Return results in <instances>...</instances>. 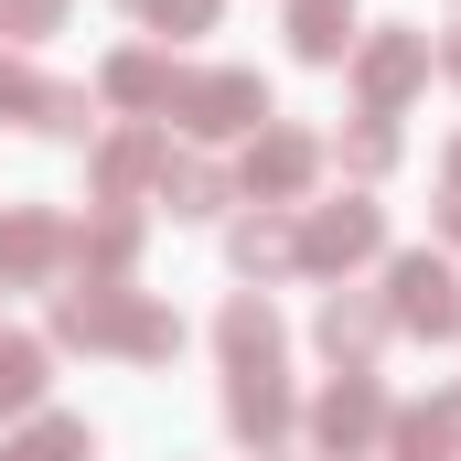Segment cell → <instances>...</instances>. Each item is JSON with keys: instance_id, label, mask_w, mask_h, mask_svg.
Segmentation results:
<instances>
[{"instance_id": "2e32d148", "label": "cell", "mask_w": 461, "mask_h": 461, "mask_svg": "<svg viewBox=\"0 0 461 461\" xmlns=\"http://www.w3.org/2000/svg\"><path fill=\"white\" fill-rule=\"evenodd\" d=\"M161 204H172V215H215V204H226V172H215V161H161Z\"/></svg>"}, {"instance_id": "9c48e42d", "label": "cell", "mask_w": 461, "mask_h": 461, "mask_svg": "<svg viewBox=\"0 0 461 461\" xmlns=\"http://www.w3.org/2000/svg\"><path fill=\"white\" fill-rule=\"evenodd\" d=\"M161 161H172V150H161V129H118L108 150H97V194H108V204H129Z\"/></svg>"}, {"instance_id": "8992f818", "label": "cell", "mask_w": 461, "mask_h": 461, "mask_svg": "<svg viewBox=\"0 0 461 461\" xmlns=\"http://www.w3.org/2000/svg\"><path fill=\"white\" fill-rule=\"evenodd\" d=\"M419 76H429V43H419V32H386V43H365V65H354V86H365V108H375V118L397 108Z\"/></svg>"}, {"instance_id": "5bb4252c", "label": "cell", "mask_w": 461, "mask_h": 461, "mask_svg": "<svg viewBox=\"0 0 461 461\" xmlns=\"http://www.w3.org/2000/svg\"><path fill=\"white\" fill-rule=\"evenodd\" d=\"M290 43H301L312 65H333L354 43V0H290Z\"/></svg>"}, {"instance_id": "30bf717a", "label": "cell", "mask_w": 461, "mask_h": 461, "mask_svg": "<svg viewBox=\"0 0 461 461\" xmlns=\"http://www.w3.org/2000/svg\"><path fill=\"white\" fill-rule=\"evenodd\" d=\"M65 258V226L54 215H0V279H43Z\"/></svg>"}, {"instance_id": "484cf974", "label": "cell", "mask_w": 461, "mask_h": 461, "mask_svg": "<svg viewBox=\"0 0 461 461\" xmlns=\"http://www.w3.org/2000/svg\"><path fill=\"white\" fill-rule=\"evenodd\" d=\"M451 183H461V140H451Z\"/></svg>"}, {"instance_id": "5b68a950", "label": "cell", "mask_w": 461, "mask_h": 461, "mask_svg": "<svg viewBox=\"0 0 461 461\" xmlns=\"http://www.w3.org/2000/svg\"><path fill=\"white\" fill-rule=\"evenodd\" d=\"M375 204H322L312 226H301V268H354V258H375Z\"/></svg>"}, {"instance_id": "603a6c76", "label": "cell", "mask_w": 461, "mask_h": 461, "mask_svg": "<svg viewBox=\"0 0 461 461\" xmlns=\"http://www.w3.org/2000/svg\"><path fill=\"white\" fill-rule=\"evenodd\" d=\"M65 0H0V32H54Z\"/></svg>"}, {"instance_id": "e0dca14e", "label": "cell", "mask_w": 461, "mask_h": 461, "mask_svg": "<svg viewBox=\"0 0 461 461\" xmlns=\"http://www.w3.org/2000/svg\"><path fill=\"white\" fill-rule=\"evenodd\" d=\"M108 97H118V108H172V65H161V54H118V65H108Z\"/></svg>"}, {"instance_id": "6da1fadb", "label": "cell", "mask_w": 461, "mask_h": 461, "mask_svg": "<svg viewBox=\"0 0 461 461\" xmlns=\"http://www.w3.org/2000/svg\"><path fill=\"white\" fill-rule=\"evenodd\" d=\"M54 333H65V344H118V354H172V344H183V322H172V312L129 301V290H108V279L65 290V301H54Z\"/></svg>"}, {"instance_id": "7c38bea8", "label": "cell", "mask_w": 461, "mask_h": 461, "mask_svg": "<svg viewBox=\"0 0 461 461\" xmlns=\"http://www.w3.org/2000/svg\"><path fill=\"white\" fill-rule=\"evenodd\" d=\"M215 344H226V365H279V312L268 301H226Z\"/></svg>"}, {"instance_id": "d6986e66", "label": "cell", "mask_w": 461, "mask_h": 461, "mask_svg": "<svg viewBox=\"0 0 461 461\" xmlns=\"http://www.w3.org/2000/svg\"><path fill=\"white\" fill-rule=\"evenodd\" d=\"M290 258H301V236L279 226V215H268V204H258V215H247V226H236V268H290Z\"/></svg>"}, {"instance_id": "8fae6325", "label": "cell", "mask_w": 461, "mask_h": 461, "mask_svg": "<svg viewBox=\"0 0 461 461\" xmlns=\"http://www.w3.org/2000/svg\"><path fill=\"white\" fill-rule=\"evenodd\" d=\"M375 333H386V312H375V301H354V290H333V301H322V354H333V365H365V354H375Z\"/></svg>"}, {"instance_id": "d4e9b609", "label": "cell", "mask_w": 461, "mask_h": 461, "mask_svg": "<svg viewBox=\"0 0 461 461\" xmlns=\"http://www.w3.org/2000/svg\"><path fill=\"white\" fill-rule=\"evenodd\" d=\"M440 226H451V236H461V194H451V204H440Z\"/></svg>"}, {"instance_id": "52a82bcc", "label": "cell", "mask_w": 461, "mask_h": 461, "mask_svg": "<svg viewBox=\"0 0 461 461\" xmlns=\"http://www.w3.org/2000/svg\"><path fill=\"white\" fill-rule=\"evenodd\" d=\"M312 161H322V150H312L301 129H268V140L247 150V194H258V204H290V194L312 183Z\"/></svg>"}, {"instance_id": "ba28073f", "label": "cell", "mask_w": 461, "mask_h": 461, "mask_svg": "<svg viewBox=\"0 0 461 461\" xmlns=\"http://www.w3.org/2000/svg\"><path fill=\"white\" fill-rule=\"evenodd\" d=\"M226 419L247 429V440H279V429H290V386H279V365H236Z\"/></svg>"}, {"instance_id": "3957f363", "label": "cell", "mask_w": 461, "mask_h": 461, "mask_svg": "<svg viewBox=\"0 0 461 461\" xmlns=\"http://www.w3.org/2000/svg\"><path fill=\"white\" fill-rule=\"evenodd\" d=\"M386 322H408V333H461V279H451V258H397L386 268Z\"/></svg>"}, {"instance_id": "ac0fdd59", "label": "cell", "mask_w": 461, "mask_h": 461, "mask_svg": "<svg viewBox=\"0 0 461 461\" xmlns=\"http://www.w3.org/2000/svg\"><path fill=\"white\" fill-rule=\"evenodd\" d=\"M32 397H43V344L0 333V419H11V408H32Z\"/></svg>"}, {"instance_id": "cb8c5ba5", "label": "cell", "mask_w": 461, "mask_h": 461, "mask_svg": "<svg viewBox=\"0 0 461 461\" xmlns=\"http://www.w3.org/2000/svg\"><path fill=\"white\" fill-rule=\"evenodd\" d=\"M344 161H354V172H386V161H397V129H354Z\"/></svg>"}, {"instance_id": "44dd1931", "label": "cell", "mask_w": 461, "mask_h": 461, "mask_svg": "<svg viewBox=\"0 0 461 461\" xmlns=\"http://www.w3.org/2000/svg\"><path fill=\"white\" fill-rule=\"evenodd\" d=\"M43 97H54V86H43L22 54H0V118H32V129H43Z\"/></svg>"}, {"instance_id": "7402d4cb", "label": "cell", "mask_w": 461, "mask_h": 461, "mask_svg": "<svg viewBox=\"0 0 461 461\" xmlns=\"http://www.w3.org/2000/svg\"><path fill=\"white\" fill-rule=\"evenodd\" d=\"M140 22H161V32H204L215 0H140Z\"/></svg>"}, {"instance_id": "4fadbf2b", "label": "cell", "mask_w": 461, "mask_h": 461, "mask_svg": "<svg viewBox=\"0 0 461 461\" xmlns=\"http://www.w3.org/2000/svg\"><path fill=\"white\" fill-rule=\"evenodd\" d=\"M397 451L408 461H461V386L440 408H408V419H397Z\"/></svg>"}, {"instance_id": "4316f807", "label": "cell", "mask_w": 461, "mask_h": 461, "mask_svg": "<svg viewBox=\"0 0 461 461\" xmlns=\"http://www.w3.org/2000/svg\"><path fill=\"white\" fill-rule=\"evenodd\" d=\"M451 76H461V32H451Z\"/></svg>"}, {"instance_id": "277c9868", "label": "cell", "mask_w": 461, "mask_h": 461, "mask_svg": "<svg viewBox=\"0 0 461 461\" xmlns=\"http://www.w3.org/2000/svg\"><path fill=\"white\" fill-rule=\"evenodd\" d=\"M312 429H322V451L365 461V440L386 429V397H375V375H344V386H322V408H312Z\"/></svg>"}, {"instance_id": "9a60e30c", "label": "cell", "mask_w": 461, "mask_h": 461, "mask_svg": "<svg viewBox=\"0 0 461 461\" xmlns=\"http://www.w3.org/2000/svg\"><path fill=\"white\" fill-rule=\"evenodd\" d=\"M65 247H76V258H86V279H118V268H129V258H140V215H97V226L86 236H65Z\"/></svg>"}, {"instance_id": "7a4b0ae2", "label": "cell", "mask_w": 461, "mask_h": 461, "mask_svg": "<svg viewBox=\"0 0 461 461\" xmlns=\"http://www.w3.org/2000/svg\"><path fill=\"white\" fill-rule=\"evenodd\" d=\"M172 118L204 129V140H226V129H258L268 118V86L247 65H226V76H172Z\"/></svg>"}, {"instance_id": "ffe728a7", "label": "cell", "mask_w": 461, "mask_h": 461, "mask_svg": "<svg viewBox=\"0 0 461 461\" xmlns=\"http://www.w3.org/2000/svg\"><path fill=\"white\" fill-rule=\"evenodd\" d=\"M0 461H86V419H43V429H22Z\"/></svg>"}]
</instances>
